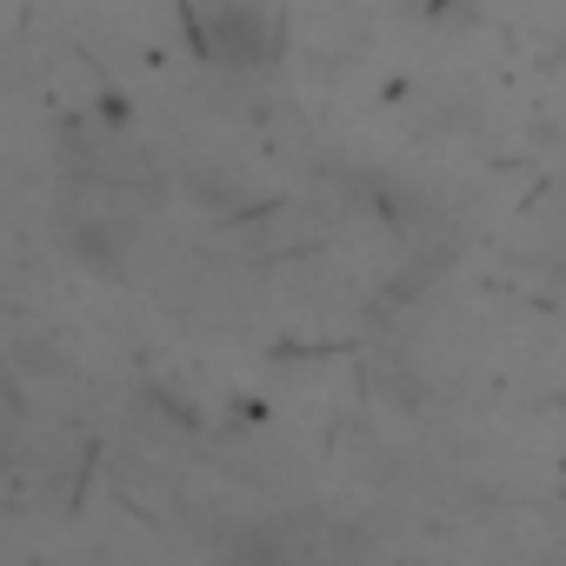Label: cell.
Masks as SVG:
<instances>
[{
  "label": "cell",
  "instance_id": "1",
  "mask_svg": "<svg viewBox=\"0 0 566 566\" xmlns=\"http://www.w3.org/2000/svg\"><path fill=\"white\" fill-rule=\"evenodd\" d=\"M193 41L207 61H227V67H273L280 61V21L260 0H200Z\"/></svg>",
  "mask_w": 566,
  "mask_h": 566
}]
</instances>
